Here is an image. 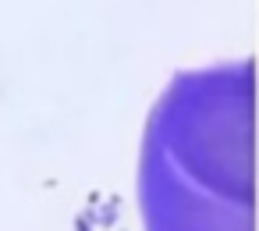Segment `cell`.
Listing matches in <instances>:
<instances>
[{
	"instance_id": "6da1fadb",
	"label": "cell",
	"mask_w": 259,
	"mask_h": 231,
	"mask_svg": "<svg viewBox=\"0 0 259 231\" xmlns=\"http://www.w3.org/2000/svg\"><path fill=\"white\" fill-rule=\"evenodd\" d=\"M252 61L178 71L149 110L139 157L146 231H255Z\"/></svg>"
}]
</instances>
